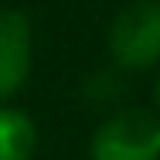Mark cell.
I'll use <instances>...</instances> for the list:
<instances>
[{
  "label": "cell",
  "mask_w": 160,
  "mask_h": 160,
  "mask_svg": "<svg viewBox=\"0 0 160 160\" xmlns=\"http://www.w3.org/2000/svg\"><path fill=\"white\" fill-rule=\"evenodd\" d=\"M92 160H160V119L147 109L109 116L92 136Z\"/></svg>",
  "instance_id": "1"
},
{
  "label": "cell",
  "mask_w": 160,
  "mask_h": 160,
  "mask_svg": "<svg viewBox=\"0 0 160 160\" xmlns=\"http://www.w3.org/2000/svg\"><path fill=\"white\" fill-rule=\"evenodd\" d=\"M109 51L123 68H150L160 62V3L136 0L112 21Z\"/></svg>",
  "instance_id": "2"
},
{
  "label": "cell",
  "mask_w": 160,
  "mask_h": 160,
  "mask_svg": "<svg viewBox=\"0 0 160 160\" xmlns=\"http://www.w3.org/2000/svg\"><path fill=\"white\" fill-rule=\"evenodd\" d=\"M31 72V28L17 10H0V99H10Z\"/></svg>",
  "instance_id": "3"
},
{
  "label": "cell",
  "mask_w": 160,
  "mask_h": 160,
  "mask_svg": "<svg viewBox=\"0 0 160 160\" xmlns=\"http://www.w3.org/2000/svg\"><path fill=\"white\" fill-rule=\"evenodd\" d=\"M34 123L17 109H0V160H31L34 157Z\"/></svg>",
  "instance_id": "4"
},
{
  "label": "cell",
  "mask_w": 160,
  "mask_h": 160,
  "mask_svg": "<svg viewBox=\"0 0 160 160\" xmlns=\"http://www.w3.org/2000/svg\"><path fill=\"white\" fill-rule=\"evenodd\" d=\"M157 99H160V89H157Z\"/></svg>",
  "instance_id": "5"
}]
</instances>
